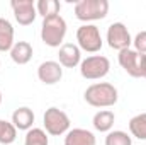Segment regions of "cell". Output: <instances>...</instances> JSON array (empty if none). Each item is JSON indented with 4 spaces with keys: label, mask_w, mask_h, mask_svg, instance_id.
Wrapping results in <instances>:
<instances>
[{
    "label": "cell",
    "mask_w": 146,
    "mask_h": 145,
    "mask_svg": "<svg viewBox=\"0 0 146 145\" xmlns=\"http://www.w3.org/2000/svg\"><path fill=\"white\" fill-rule=\"evenodd\" d=\"M129 132L138 140H146V113H139L129 119Z\"/></svg>",
    "instance_id": "cell-17"
},
{
    "label": "cell",
    "mask_w": 146,
    "mask_h": 145,
    "mask_svg": "<svg viewBox=\"0 0 146 145\" xmlns=\"http://www.w3.org/2000/svg\"><path fill=\"white\" fill-rule=\"evenodd\" d=\"M117 60H119V65L129 73L131 77H141L139 72V65H141V55L136 51V50H122L119 51L117 55Z\"/></svg>",
    "instance_id": "cell-11"
},
{
    "label": "cell",
    "mask_w": 146,
    "mask_h": 145,
    "mask_svg": "<svg viewBox=\"0 0 146 145\" xmlns=\"http://www.w3.org/2000/svg\"><path fill=\"white\" fill-rule=\"evenodd\" d=\"M42 123H44V132L48 135H53V137H60V135H65L70 132V118L65 111H61L60 108H49L46 109L44 116H42Z\"/></svg>",
    "instance_id": "cell-4"
},
{
    "label": "cell",
    "mask_w": 146,
    "mask_h": 145,
    "mask_svg": "<svg viewBox=\"0 0 146 145\" xmlns=\"http://www.w3.org/2000/svg\"><path fill=\"white\" fill-rule=\"evenodd\" d=\"M95 135L85 128H73L65 137V145H95Z\"/></svg>",
    "instance_id": "cell-13"
},
{
    "label": "cell",
    "mask_w": 146,
    "mask_h": 145,
    "mask_svg": "<svg viewBox=\"0 0 146 145\" xmlns=\"http://www.w3.org/2000/svg\"><path fill=\"white\" fill-rule=\"evenodd\" d=\"M37 79L46 85H54L63 79V67L60 65V62H42L37 67Z\"/></svg>",
    "instance_id": "cell-9"
},
{
    "label": "cell",
    "mask_w": 146,
    "mask_h": 145,
    "mask_svg": "<svg viewBox=\"0 0 146 145\" xmlns=\"http://www.w3.org/2000/svg\"><path fill=\"white\" fill-rule=\"evenodd\" d=\"M106 145H133L131 137L122 132V130H114L109 132L107 137H106Z\"/></svg>",
    "instance_id": "cell-21"
},
{
    "label": "cell",
    "mask_w": 146,
    "mask_h": 145,
    "mask_svg": "<svg viewBox=\"0 0 146 145\" xmlns=\"http://www.w3.org/2000/svg\"><path fill=\"white\" fill-rule=\"evenodd\" d=\"M76 43L78 48L87 53H97L102 48V36L97 26L94 24H83L76 29Z\"/></svg>",
    "instance_id": "cell-6"
},
{
    "label": "cell",
    "mask_w": 146,
    "mask_h": 145,
    "mask_svg": "<svg viewBox=\"0 0 146 145\" xmlns=\"http://www.w3.org/2000/svg\"><path fill=\"white\" fill-rule=\"evenodd\" d=\"M0 104H2V92H0Z\"/></svg>",
    "instance_id": "cell-24"
},
{
    "label": "cell",
    "mask_w": 146,
    "mask_h": 145,
    "mask_svg": "<svg viewBox=\"0 0 146 145\" xmlns=\"http://www.w3.org/2000/svg\"><path fill=\"white\" fill-rule=\"evenodd\" d=\"M12 125L17 130L29 132L33 128V125H34V113H33V109L27 108V106L17 108L12 113Z\"/></svg>",
    "instance_id": "cell-12"
},
{
    "label": "cell",
    "mask_w": 146,
    "mask_h": 145,
    "mask_svg": "<svg viewBox=\"0 0 146 145\" xmlns=\"http://www.w3.org/2000/svg\"><path fill=\"white\" fill-rule=\"evenodd\" d=\"M58 60L60 65L65 68H75L82 63V50L78 48V44L73 43H65L60 46L58 51Z\"/></svg>",
    "instance_id": "cell-10"
},
{
    "label": "cell",
    "mask_w": 146,
    "mask_h": 145,
    "mask_svg": "<svg viewBox=\"0 0 146 145\" xmlns=\"http://www.w3.org/2000/svg\"><path fill=\"white\" fill-rule=\"evenodd\" d=\"M66 36V21L58 14L42 19L41 24V39L46 46L51 48H60L63 39Z\"/></svg>",
    "instance_id": "cell-2"
},
{
    "label": "cell",
    "mask_w": 146,
    "mask_h": 145,
    "mask_svg": "<svg viewBox=\"0 0 146 145\" xmlns=\"http://www.w3.org/2000/svg\"><path fill=\"white\" fill-rule=\"evenodd\" d=\"M139 72H141V77L146 79V55H141V65H139Z\"/></svg>",
    "instance_id": "cell-23"
},
{
    "label": "cell",
    "mask_w": 146,
    "mask_h": 145,
    "mask_svg": "<svg viewBox=\"0 0 146 145\" xmlns=\"http://www.w3.org/2000/svg\"><path fill=\"white\" fill-rule=\"evenodd\" d=\"M107 44L117 51L127 50L133 44V38L122 22H112L107 28Z\"/></svg>",
    "instance_id": "cell-7"
},
{
    "label": "cell",
    "mask_w": 146,
    "mask_h": 145,
    "mask_svg": "<svg viewBox=\"0 0 146 145\" xmlns=\"http://www.w3.org/2000/svg\"><path fill=\"white\" fill-rule=\"evenodd\" d=\"M24 145H49L48 140V133L42 128H31L26 133Z\"/></svg>",
    "instance_id": "cell-20"
},
{
    "label": "cell",
    "mask_w": 146,
    "mask_h": 145,
    "mask_svg": "<svg viewBox=\"0 0 146 145\" xmlns=\"http://www.w3.org/2000/svg\"><path fill=\"white\" fill-rule=\"evenodd\" d=\"M133 44H134V50L139 55H146V31L138 33L133 39Z\"/></svg>",
    "instance_id": "cell-22"
},
{
    "label": "cell",
    "mask_w": 146,
    "mask_h": 145,
    "mask_svg": "<svg viewBox=\"0 0 146 145\" xmlns=\"http://www.w3.org/2000/svg\"><path fill=\"white\" fill-rule=\"evenodd\" d=\"M60 9H61V3L58 0H37L36 2V10L39 15H42V19L58 15Z\"/></svg>",
    "instance_id": "cell-18"
},
{
    "label": "cell",
    "mask_w": 146,
    "mask_h": 145,
    "mask_svg": "<svg viewBox=\"0 0 146 145\" xmlns=\"http://www.w3.org/2000/svg\"><path fill=\"white\" fill-rule=\"evenodd\" d=\"M17 138V128L5 119H0V144L2 145H10L15 142Z\"/></svg>",
    "instance_id": "cell-19"
},
{
    "label": "cell",
    "mask_w": 146,
    "mask_h": 145,
    "mask_svg": "<svg viewBox=\"0 0 146 145\" xmlns=\"http://www.w3.org/2000/svg\"><path fill=\"white\" fill-rule=\"evenodd\" d=\"M10 58L17 65H26L33 58V44L27 41H17L10 50Z\"/></svg>",
    "instance_id": "cell-14"
},
{
    "label": "cell",
    "mask_w": 146,
    "mask_h": 145,
    "mask_svg": "<svg viewBox=\"0 0 146 145\" xmlns=\"http://www.w3.org/2000/svg\"><path fill=\"white\" fill-rule=\"evenodd\" d=\"M109 12L107 0H78L75 3V17L82 22L100 21Z\"/></svg>",
    "instance_id": "cell-3"
},
{
    "label": "cell",
    "mask_w": 146,
    "mask_h": 145,
    "mask_svg": "<svg viewBox=\"0 0 146 145\" xmlns=\"http://www.w3.org/2000/svg\"><path fill=\"white\" fill-rule=\"evenodd\" d=\"M14 44V26L9 19L0 17V51H10Z\"/></svg>",
    "instance_id": "cell-16"
},
{
    "label": "cell",
    "mask_w": 146,
    "mask_h": 145,
    "mask_svg": "<svg viewBox=\"0 0 146 145\" xmlns=\"http://www.w3.org/2000/svg\"><path fill=\"white\" fill-rule=\"evenodd\" d=\"M110 70V62L104 55H92L82 60L80 63V75L87 80H99L104 79Z\"/></svg>",
    "instance_id": "cell-5"
},
{
    "label": "cell",
    "mask_w": 146,
    "mask_h": 145,
    "mask_svg": "<svg viewBox=\"0 0 146 145\" xmlns=\"http://www.w3.org/2000/svg\"><path fill=\"white\" fill-rule=\"evenodd\" d=\"M114 121H115V114L109 111V109H102L99 113L94 114V119H92V125L97 132L100 133H109L112 132V126H114Z\"/></svg>",
    "instance_id": "cell-15"
},
{
    "label": "cell",
    "mask_w": 146,
    "mask_h": 145,
    "mask_svg": "<svg viewBox=\"0 0 146 145\" xmlns=\"http://www.w3.org/2000/svg\"><path fill=\"white\" fill-rule=\"evenodd\" d=\"M83 99L87 104H90L94 108H110L117 103L119 92L109 82H97L85 89Z\"/></svg>",
    "instance_id": "cell-1"
},
{
    "label": "cell",
    "mask_w": 146,
    "mask_h": 145,
    "mask_svg": "<svg viewBox=\"0 0 146 145\" xmlns=\"http://www.w3.org/2000/svg\"><path fill=\"white\" fill-rule=\"evenodd\" d=\"M10 7L14 10V17L21 26H31L37 15L36 3L33 0H12Z\"/></svg>",
    "instance_id": "cell-8"
}]
</instances>
